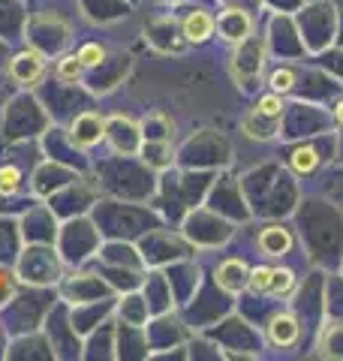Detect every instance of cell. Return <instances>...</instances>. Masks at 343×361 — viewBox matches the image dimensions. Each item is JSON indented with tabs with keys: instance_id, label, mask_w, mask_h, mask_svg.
I'll return each mask as SVG.
<instances>
[{
	"instance_id": "obj_9",
	"label": "cell",
	"mask_w": 343,
	"mask_h": 361,
	"mask_svg": "<svg viewBox=\"0 0 343 361\" xmlns=\"http://www.w3.org/2000/svg\"><path fill=\"white\" fill-rule=\"evenodd\" d=\"M54 75L61 78V82H82V75H85V63L76 58V54H66V58H61L57 61V66H54Z\"/></svg>"
},
{
	"instance_id": "obj_7",
	"label": "cell",
	"mask_w": 343,
	"mask_h": 361,
	"mask_svg": "<svg viewBox=\"0 0 343 361\" xmlns=\"http://www.w3.org/2000/svg\"><path fill=\"white\" fill-rule=\"evenodd\" d=\"M247 268L241 262H226L220 271H217V283H220L226 292H238L241 286H247Z\"/></svg>"
},
{
	"instance_id": "obj_6",
	"label": "cell",
	"mask_w": 343,
	"mask_h": 361,
	"mask_svg": "<svg viewBox=\"0 0 343 361\" xmlns=\"http://www.w3.org/2000/svg\"><path fill=\"white\" fill-rule=\"evenodd\" d=\"M220 33L232 42H241L250 33V18L241 13V9H229V13L220 18Z\"/></svg>"
},
{
	"instance_id": "obj_16",
	"label": "cell",
	"mask_w": 343,
	"mask_h": 361,
	"mask_svg": "<svg viewBox=\"0 0 343 361\" xmlns=\"http://www.w3.org/2000/svg\"><path fill=\"white\" fill-rule=\"evenodd\" d=\"M271 85H274V90H277V94L289 90V87H292V73H289V70H277V73H274V78H271Z\"/></svg>"
},
{
	"instance_id": "obj_17",
	"label": "cell",
	"mask_w": 343,
	"mask_h": 361,
	"mask_svg": "<svg viewBox=\"0 0 343 361\" xmlns=\"http://www.w3.org/2000/svg\"><path fill=\"white\" fill-rule=\"evenodd\" d=\"M337 121H340V123H343V103H340V106H337Z\"/></svg>"
},
{
	"instance_id": "obj_10",
	"label": "cell",
	"mask_w": 343,
	"mask_h": 361,
	"mask_svg": "<svg viewBox=\"0 0 343 361\" xmlns=\"http://www.w3.org/2000/svg\"><path fill=\"white\" fill-rule=\"evenodd\" d=\"M76 58L85 63V70H94V66H100L102 61H106V49L97 45V42H85L82 49L76 51Z\"/></svg>"
},
{
	"instance_id": "obj_4",
	"label": "cell",
	"mask_w": 343,
	"mask_h": 361,
	"mask_svg": "<svg viewBox=\"0 0 343 361\" xmlns=\"http://www.w3.org/2000/svg\"><path fill=\"white\" fill-rule=\"evenodd\" d=\"M259 247L268 256H283L292 247V235L286 232L283 226H268V229H262V235H259Z\"/></svg>"
},
{
	"instance_id": "obj_3",
	"label": "cell",
	"mask_w": 343,
	"mask_h": 361,
	"mask_svg": "<svg viewBox=\"0 0 343 361\" xmlns=\"http://www.w3.org/2000/svg\"><path fill=\"white\" fill-rule=\"evenodd\" d=\"M268 337L274 346H292L299 341V322H295L292 313H280L274 316L271 325H268Z\"/></svg>"
},
{
	"instance_id": "obj_14",
	"label": "cell",
	"mask_w": 343,
	"mask_h": 361,
	"mask_svg": "<svg viewBox=\"0 0 343 361\" xmlns=\"http://www.w3.org/2000/svg\"><path fill=\"white\" fill-rule=\"evenodd\" d=\"M271 274H274V268H256V271H250V280H247V286L259 292V295H265V292L271 289Z\"/></svg>"
},
{
	"instance_id": "obj_8",
	"label": "cell",
	"mask_w": 343,
	"mask_h": 361,
	"mask_svg": "<svg viewBox=\"0 0 343 361\" xmlns=\"http://www.w3.org/2000/svg\"><path fill=\"white\" fill-rule=\"evenodd\" d=\"M274 130H277V118H268L262 115V111H250V115L244 118V133L250 135V139H268V135H274Z\"/></svg>"
},
{
	"instance_id": "obj_12",
	"label": "cell",
	"mask_w": 343,
	"mask_h": 361,
	"mask_svg": "<svg viewBox=\"0 0 343 361\" xmlns=\"http://www.w3.org/2000/svg\"><path fill=\"white\" fill-rule=\"evenodd\" d=\"M18 187H21V169L18 166H4L0 169V193L13 196V193H18Z\"/></svg>"
},
{
	"instance_id": "obj_13",
	"label": "cell",
	"mask_w": 343,
	"mask_h": 361,
	"mask_svg": "<svg viewBox=\"0 0 343 361\" xmlns=\"http://www.w3.org/2000/svg\"><path fill=\"white\" fill-rule=\"evenodd\" d=\"M292 169L295 172H301V175H307V172H313V169L319 166V157L311 151V148H301V151H295L292 154Z\"/></svg>"
},
{
	"instance_id": "obj_2",
	"label": "cell",
	"mask_w": 343,
	"mask_h": 361,
	"mask_svg": "<svg viewBox=\"0 0 343 361\" xmlns=\"http://www.w3.org/2000/svg\"><path fill=\"white\" fill-rule=\"evenodd\" d=\"M45 54L37 51V49H28L13 58V63H9V75L16 78L18 85H37L40 78L45 75Z\"/></svg>"
},
{
	"instance_id": "obj_1",
	"label": "cell",
	"mask_w": 343,
	"mask_h": 361,
	"mask_svg": "<svg viewBox=\"0 0 343 361\" xmlns=\"http://www.w3.org/2000/svg\"><path fill=\"white\" fill-rule=\"evenodd\" d=\"M109 133V121L97 115V111H82L73 123H70V139L76 142V148H94L106 139Z\"/></svg>"
},
{
	"instance_id": "obj_15",
	"label": "cell",
	"mask_w": 343,
	"mask_h": 361,
	"mask_svg": "<svg viewBox=\"0 0 343 361\" xmlns=\"http://www.w3.org/2000/svg\"><path fill=\"white\" fill-rule=\"evenodd\" d=\"M259 111L262 115H268V118H280V111H283V103H280V97H262L259 99Z\"/></svg>"
},
{
	"instance_id": "obj_5",
	"label": "cell",
	"mask_w": 343,
	"mask_h": 361,
	"mask_svg": "<svg viewBox=\"0 0 343 361\" xmlns=\"http://www.w3.org/2000/svg\"><path fill=\"white\" fill-rule=\"evenodd\" d=\"M214 33V18L208 13H202V9H196V13H190L184 18V37L190 42H205Z\"/></svg>"
},
{
	"instance_id": "obj_11",
	"label": "cell",
	"mask_w": 343,
	"mask_h": 361,
	"mask_svg": "<svg viewBox=\"0 0 343 361\" xmlns=\"http://www.w3.org/2000/svg\"><path fill=\"white\" fill-rule=\"evenodd\" d=\"M295 286V274L289 268H274V274H271V295H286V292H292Z\"/></svg>"
}]
</instances>
